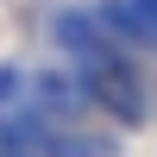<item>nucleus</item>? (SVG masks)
<instances>
[{
	"label": "nucleus",
	"instance_id": "obj_1",
	"mask_svg": "<svg viewBox=\"0 0 157 157\" xmlns=\"http://www.w3.org/2000/svg\"><path fill=\"white\" fill-rule=\"evenodd\" d=\"M126 13L138 19V32H145V44H157V0H126Z\"/></svg>",
	"mask_w": 157,
	"mask_h": 157
}]
</instances>
